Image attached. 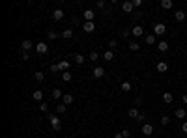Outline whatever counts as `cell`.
<instances>
[{
	"mask_svg": "<svg viewBox=\"0 0 187 138\" xmlns=\"http://www.w3.org/2000/svg\"><path fill=\"white\" fill-rule=\"evenodd\" d=\"M49 121H50V125H53V129L54 131H60V120H58V116L56 114H49Z\"/></svg>",
	"mask_w": 187,
	"mask_h": 138,
	"instance_id": "obj_1",
	"label": "cell"
},
{
	"mask_svg": "<svg viewBox=\"0 0 187 138\" xmlns=\"http://www.w3.org/2000/svg\"><path fill=\"white\" fill-rule=\"evenodd\" d=\"M166 32V26L163 23H157V24H154V35H163Z\"/></svg>",
	"mask_w": 187,
	"mask_h": 138,
	"instance_id": "obj_2",
	"label": "cell"
},
{
	"mask_svg": "<svg viewBox=\"0 0 187 138\" xmlns=\"http://www.w3.org/2000/svg\"><path fill=\"white\" fill-rule=\"evenodd\" d=\"M34 49H36L38 54H45L49 50V45L45 43V41H39V43H36V47H34Z\"/></svg>",
	"mask_w": 187,
	"mask_h": 138,
	"instance_id": "obj_3",
	"label": "cell"
},
{
	"mask_svg": "<svg viewBox=\"0 0 187 138\" xmlns=\"http://www.w3.org/2000/svg\"><path fill=\"white\" fill-rule=\"evenodd\" d=\"M131 34H133L135 38H140V35H144V28L140 26V24H137V26L131 28Z\"/></svg>",
	"mask_w": 187,
	"mask_h": 138,
	"instance_id": "obj_4",
	"label": "cell"
},
{
	"mask_svg": "<svg viewBox=\"0 0 187 138\" xmlns=\"http://www.w3.org/2000/svg\"><path fill=\"white\" fill-rule=\"evenodd\" d=\"M122 9H124L125 13H131V11H133V9H135V6H133V2H129V0H125V2L122 4Z\"/></svg>",
	"mask_w": 187,
	"mask_h": 138,
	"instance_id": "obj_5",
	"label": "cell"
},
{
	"mask_svg": "<svg viewBox=\"0 0 187 138\" xmlns=\"http://www.w3.org/2000/svg\"><path fill=\"white\" fill-rule=\"evenodd\" d=\"M151 132H154V125H151V123H144V125H142V134L150 136Z\"/></svg>",
	"mask_w": 187,
	"mask_h": 138,
	"instance_id": "obj_6",
	"label": "cell"
},
{
	"mask_svg": "<svg viewBox=\"0 0 187 138\" xmlns=\"http://www.w3.org/2000/svg\"><path fill=\"white\" fill-rule=\"evenodd\" d=\"M21 47H23V50H24V52H28V50L32 49V47H36V45H34L32 41H30V39H24V41L21 43Z\"/></svg>",
	"mask_w": 187,
	"mask_h": 138,
	"instance_id": "obj_7",
	"label": "cell"
},
{
	"mask_svg": "<svg viewBox=\"0 0 187 138\" xmlns=\"http://www.w3.org/2000/svg\"><path fill=\"white\" fill-rule=\"evenodd\" d=\"M82 30H84L86 34H90V32H94V30H95V24L90 23V21H86V23H84V26H82Z\"/></svg>",
	"mask_w": 187,
	"mask_h": 138,
	"instance_id": "obj_8",
	"label": "cell"
},
{
	"mask_svg": "<svg viewBox=\"0 0 187 138\" xmlns=\"http://www.w3.org/2000/svg\"><path fill=\"white\" fill-rule=\"evenodd\" d=\"M155 67H157L159 73H166V71H169V64H166V62H159Z\"/></svg>",
	"mask_w": 187,
	"mask_h": 138,
	"instance_id": "obj_9",
	"label": "cell"
},
{
	"mask_svg": "<svg viewBox=\"0 0 187 138\" xmlns=\"http://www.w3.org/2000/svg\"><path fill=\"white\" fill-rule=\"evenodd\" d=\"M58 67H60L62 73H65V71L69 69V62H68V60H62V62H58Z\"/></svg>",
	"mask_w": 187,
	"mask_h": 138,
	"instance_id": "obj_10",
	"label": "cell"
},
{
	"mask_svg": "<svg viewBox=\"0 0 187 138\" xmlns=\"http://www.w3.org/2000/svg\"><path fill=\"white\" fill-rule=\"evenodd\" d=\"M94 76H95V79H101V76H105V69L97 65V67L94 69Z\"/></svg>",
	"mask_w": 187,
	"mask_h": 138,
	"instance_id": "obj_11",
	"label": "cell"
},
{
	"mask_svg": "<svg viewBox=\"0 0 187 138\" xmlns=\"http://www.w3.org/2000/svg\"><path fill=\"white\" fill-rule=\"evenodd\" d=\"M53 19H54V21H62V19H64V11H62V9H54Z\"/></svg>",
	"mask_w": 187,
	"mask_h": 138,
	"instance_id": "obj_12",
	"label": "cell"
},
{
	"mask_svg": "<svg viewBox=\"0 0 187 138\" xmlns=\"http://www.w3.org/2000/svg\"><path fill=\"white\" fill-rule=\"evenodd\" d=\"M172 99H174V95L170 93V91H165V93H163V101H165L166 105H170V103H172Z\"/></svg>",
	"mask_w": 187,
	"mask_h": 138,
	"instance_id": "obj_13",
	"label": "cell"
},
{
	"mask_svg": "<svg viewBox=\"0 0 187 138\" xmlns=\"http://www.w3.org/2000/svg\"><path fill=\"white\" fill-rule=\"evenodd\" d=\"M62 103H64L65 106H68V105H71V103H73V95H71V93H65V95L62 97Z\"/></svg>",
	"mask_w": 187,
	"mask_h": 138,
	"instance_id": "obj_14",
	"label": "cell"
},
{
	"mask_svg": "<svg viewBox=\"0 0 187 138\" xmlns=\"http://www.w3.org/2000/svg\"><path fill=\"white\" fill-rule=\"evenodd\" d=\"M94 17H95V13L92 11V9H86V11H84V19H86V21L94 23Z\"/></svg>",
	"mask_w": 187,
	"mask_h": 138,
	"instance_id": "obj_15",
	"label": "cell"
},
{
	"mask_svg": "<svg viewBox=\"0 0 187 138\" xmlns=\"http://www.w3.org/2000/svg\"><path fill=\"white\" fill-rule=\"evenodd\" d=\"M174 116L178 117V120H183V117H185V108H176L174 110Z\"/></svg>",
	"mask_w": 187,
	"mask_h": 138,
	"instance_id": "obj_16",
	"label": "cell"
},
{
	"mask_svg": "<svg viewBox=\"0 0 187 138\" xmlns=\"http://www.w3.org/2000/svg\"><path fill=\"white\" fill-rule=\"evenodd\" d=\"M103 60H107V62H112V60H114V50H107V52L103 54Z\"/></svg>",
	"mask_w": 187,
	"mask_h": 138,
	"instance_id": "obj_17",
	"label": "cell"
},
{
	"mask_svg": "<svg viewBox=\"0 0 187 138\" xmlns=\"http://www.w3.org/2000/svg\"><path fill=\"white\" fill-rule=\"evenodd\" d=\"M157 49L161 50V52H166V50H169V43H166V41H159L157 43Z\"/></svg>",
	"mask_w": 187,
	"mask_h": 138,
	"instance_id": "obj_18",
	"label": "cell"
},
{
	"mask_svg": "<svg viewBox=\"0 0 187 138\" xmlns=\"http://www.w3.org/2000/svg\"><path fill=\"white\" fill-rule=\"evenodd\" d=\"M73 60H75V64H79V65H82L84 62H86V58H84L82 54H75V58H73Z\"/></svg>",
	"mask_w": 187,
	"mask_h": 138,
	"instance_id": "obj_19",
	"label": "cell"
},
{
	"mask_svg": "<svg viewBox=\"0 0 187 138\" xmlns=\"http://www.w3.org/2000/svg\"><path fill=\"white\" fill-rule=\"evenodd\" d=\"M174 17H176V21H183V19H187V13H183V11H181V9H178Z\"/></svg>",
	"mask_w": 187,
	"mask_h": 138,
	"instance_id": "obj_20",
	"label": "cell"
},
{
	"mask_svg": "<svg viewBox=\"0 0 187 138\" xmlns=\"http://www.w3.org/2000/svg\"><path fill=\"white\" fill-rule=\"evenodd\" d=\"M62 38H64V39H71V38H73V30H71V28L64 30V32H62Z\"/></svg>",
	"mask_w": 187,
	"mask_h": 138,
	"instance_id": "obj_21",
	"label": "cell"
},
{
	"mask_svg": "<svg viewBox=\"0 0 187 138\" xmlns=\"http://www.w3.org/2000/svg\"><path fill=\"white\" fill-rule=\"evenodd\" d=\"M32 97H34L36 101H41V99H43V90H36V91L32 93Z\"/></svg>",
	"mask_w": 187,
	"mask_h": 138,
	"instance_id": "obj_22",
	"label": "cell"
},
{
	"mask_svg": "<svg viewBox=\"0 0 187 138\" xmlns=\"http://www.w3.org/2000/svg\"><path fill=\"white\" fill-rule=\"evenodd\" d=\"M161 8H163V9H170V8H172V0H161Z\"/></svg>",
	"mask_w": 187,
	"mask_h": 138,
	"instance_id": "obj_23",
	"label": "cell"
},
{
	"mask_svg": "<svg viewBox=\"0 0 187 138\" xmlns=\"http://www.w3.org/2000/svg\"><path fill=\"white\" fill-rule=\"evenodd\" d=\"M127 114H129V117H131V120H137V116L140 114V112H139L137 108H129V112H127Z\"/></svg>",
	"mask_w": 187,
	"mask_h": 138,
	"instance_id": "obj_24",
	"label": "cell"
},
{
	"mask_svg": "<svg viewBox=\"0 0 187 138\" xmlns=\"http://www.w3.org/2000/svg\"><path fill=\"white\" fill-rule=\"evenodd\" d=\"M146 43H148V45H154V43H155V35H154V34H146Z\"/></svg>",
	"mask_w": 187,
	"mask_h": 138,
	"instance_id": "obj_25",
	"label": "cell"
},
{
	"mask_svg": "<svg viewBox=\"0 0 187 138\" xmlns=\"http://www.w3.org/2000/svg\"><path fill=\"white\" fill-rule=\"evenodd\" d=\"M139 49H140V45H139L137 41H131V43H129V50H133V52H137Z\"/></svg>",
	"mask_w": 187,
	"mask_h": 138,
	"instance_id": "obj_26",
	"label": "cell"
},
{
	"mask_svg": "<svg viewBox=\"0 0 187 138\" xmlns=\"http://www.w3.org/2000/svg\"><path fill=\"white\" fill-rule=\"evenodd\" d=\"M65 110H68V106H65L64 103H60V105H56V112H58V114H64Z\"/></svg>",
	"mask_w": 187,
	"mask_h": 138,
	"instance_id": "obj_27",
	"label": "cell"
},
{
	"mask_svg": "<svg viewBox=\"0 0 187 138\" xmlns=\"http://www.w3.org/2000/svg\"><path fill=\"white\" fill-rule=\"evenodd\" d=\"M47 38L50 39V41H54V39H56V38H58V34H56V32H54V30H49V32H47Z\"/></svg>",
	"mask_w": 187,
	"mask_h": 138,
	"instance_id": "obj_28",
	"label": "cell"
},
{
	"mask_svg": "<svg viewBox=\"0 0 187 138\" xmlns=\"http://www.w3.org/2000/svg\"><path fill=\"white\" fill-rule=\"evenodd\" d=\"M62 79H64V82H69V80L73 79V75L69 73V71H65V73H62Z\"/></svg>",
	"mask_w": 187,
	"mask_h": 138,
	"instance_id": "obj_29",
	"label": "cell"
},
{
	"mask_svg": "<svg viewBox=\"0 0 187 138\" xmlns=\"http://www.w3.org/2000/svg\"><path fill=\"white\" fill-rule=\"evenodd\" d=\"M53 97H54V99H62V97H64L62 95V90H58V88L53 90Z\"/></svg>",
	"mask_w": 187,
	"mask_h": 138,
	"instance_id": "obj_30",
	"label": "cell"
},
{
	"mask_svg": "<svg viewBox=\"0 0 187 138\" xmlns=\"http://www.w3.org/2000/svg\"><path fill=\"white\" fill-rule=\"evenodd\" d=\"M34 76H36V80H38V82H43V80H45V75L41 73V71H38V73H34Z\"/></svg>",
	"mask_w": 187,
	"mask_h": 138,
	"instance_id": "obj_31",
	"label": "cell"
},
{
	"mask_svg": "<svg viewBox=\"0 0 187 138\" xmlns=\"http://www.w3.org/2000/svg\"><path fill=\"white\" fill-rule=\"evenodd\" d=\"M88 58L92 60V62H97V60H99V54L95 52V50H92V52H90V56H88Z\"/></svg>",
	"mask_w": 187,
	"mask_h": 138,
	"instance_id": "obj_32",
	"label": "cell"
},
{
	"mask_svg": "<svg viewBox=\"0 0 187 138\" xmlns=\"http://www.w3.org/2000/svg\"><path fill=\"white\" fill-rule=\"evenodd\" d=\"M122 91H131V82H122Z\"/></svg>",
	"mask_w": 187,
	"mask_h": 138,
	"instance_id": "obj_33",
	"label": "cell"
},
{
	"mask_svg": "<svg viewBox=\"0 0 187 138\" xmlns=\"http://www.w3.org/2000/svg\"><path fill=\"white\" fill-rule=\"evenodd\" d=\"M137 121H139V123H142V125H144V121H146V114H144V112H140V114L137 116Z\"/></svg>",
	"mask_w": 187,
	"mask_h": 138,
	"instance_id": "obj_34",
	"label": "cell"
},
{
	"mask_svg": "<svg viewBox=\"0 0 187 138\" xmlns=\"http://www.w3.org/2000/svg\"><path fill=\"white\" fill-rule=\"evenodd\" d=\"M170 123V117L169 116H163V117H161V125H169Z\"/></svg>",
	"mask_w": 187,
	"mask_h": 138,
	"instance_id": "obj_35",
	"label": "cell"
},
{
	"mask_svg": "<svg viewBox=\"0 0 187 138\" xmlns=\"http://www.w3.org/2000/svg\"><path fill=\"white\" fill-rule=\"evenodd\" d=\"M116 45H118V43H116L114 39H112V41H109V50H114V49H116Z\"/></svg>",
	"mask_w": 187,
	"mask_h": 138,
	"instance_id": "obj_36",
	"label": "cell"
},
{
	"mask_svg": "<svg viewBox=\"0 0 187 138\" xmlns=\"http://www.w3.org/2000/svg\"><path fill=\"white\" fill-rule=\"evenodd\" d=\"M122 136H124V138H131V132H129V129H124V131H122Z\"/></svg>",
	"mask_w": 187,
	"mask_h": 138,
	"instance_id": "obj_37",
	"label": "cell"
},
{
	"mask_svg": "<svg viewBox=\"0 0 187 138\" xmlns=\"http://www.w3.org/2000/svg\"><path fill=\"white\" fill-rule=\"evenodd\" d=\"M50 71H53V73H58V71H60L58 64H53V65H50Z\"/></svg>",
	"mask_w": 187,
	"mask_h": 138,
	"instance_id": "obj_38",
	"label": "cell"
},
{
	"mask_svg": "<svg viewBox=\"0 0 187 138\" xmlns=\"http://www.w3.org/2000/svg\"><path fill=\"white\" fill-rule=\"evenodd\" d=\"M95 6H97L99 9H103V8H105V2H103V0H97V2H95Z\"/></svg>",
	"mask_w": 187,
	"mask_h": 138,
	"instance_id": "obj_39",
	"label": "cell"
},
{
	"mask_svg": "<svg viewBox=\"0 0 187 138\" xmlns=\"http://www.w3.org/2000/svg\"><path fill=\"white\" fill-rule=\"evenodd\" d=\"M39 110H41V112H47V110H49V106L45 105V103H41V105H39Z\"/></svg>",
	"mask_w": 187,
	"mask_h": 138,
	"instance_id": "obj_40",
	"label": "cell"
},
{
	"mask_svg": "<svg viewBox=\"0 0 187 138\" xmlns=\"http://www.w3.org/2000/svg\"><path fill=\"white\" fill-rule=\"evenodd\" d=\"M133 6L135 8H140V6H142V0H133Z\"/></svg>",
	"mask_w": 187,
	"mask_h": 138,
	"instance_id": "obj_41",
	"label": "cell"
},
{
	"mask_svg": "<svg viewBox=\"0 0 187 138\" xmlns=\"http://www.w3.org/2000/svg\"><path fill=\"white\" fill-rule=\"evenodd\" d=\"M181 131L187 132V121H183V123H181Z\"/></svg>",
	"mask_w": 187,
	"mask_h": 138,
	"instance_id": "obj_42",
	"label": "cell"
},
{
	"mask_svg": "<svg viewBox=\"0 0 187 138\" xmlns=\"http://www.w3.org/2000/svg\"><path fill=\"white\" fill-rule=\"evenodd\" d=\"M129 35V30H122V38H127Z\"/></svg>",
	"mask_w": 187,
	"mask_h": 138,
	"instance_id": "obj_43",
	"label": "cell"
},
{
	"mask_svg": "<svg viewBox=\"0 0 187 138\" xmlns=\"http://www.w3.org/2000/svg\"><path fill=\"white\" fill-rule=\"evenodd\" d=\"M114 138H124V136H122V132H118V134H114Z\"/></svg>",
	"mask_w": 187,
	"mask_h": 138,
	"instance_id": "obj_44",
	"label": "cell"
},
{
	"mask_svg": "<svg viewBox=\"0 0 187 138\" xmlns=\"http://www.w3.org/2000/svg\"><path fill=\"white\" fill-rule=\"evenodd\" d=\"M183 103H185V105H187V95H183Z\"/></svg>",
	"mask_w": 187,
	"mask_h": 138,
	"instance_id": "obj_45",
	"label": "cell"
}]
</instances>
